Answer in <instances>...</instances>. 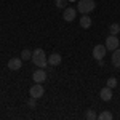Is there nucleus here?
Segmentation results:
<instances>
[{
  "mask_svg": "<svg viewBox=\"0 0 120 120\" xmlns=\"http://www.w3.org/2000/svg\"><path fill=\"white\" fill-rule=\"evenodd\" d=\"M109 32H111V35H117L120 32V24H117V22L111 24V26H109Z\"/></svg>",
  "mask_w": 120,
  "mask_h": 120,
  "instance_id": "obj_13",
  "label": "nucleus"
},
{
  "mask_svg": "<svg viewBox=\"0 0 120 120\" xmlns=\"http://www.w3.org/2000/svg\"><path fill=\"white\" fill-rule=\"evenodd\" d=\"M29 94L32 96V98H42L43 94H45V90H43V86H42V83H34L32 86H30V90H29Z\"/></svg>",
  "mask_w": 120,
  "mask_h": 120,
  "instance_id": "obj_3",
  "label": "nucleus"
},
{
  "mask_svg": "<svg viewBox=\"0 0 120 120\" xmlns=\"http://www.w3.org/2000/svg\"><path fill=\"white\" fill-rule=\"evenodd\" d=\"M22 66V59L21 58H11L8 61V69L10 71H19Z\"/></svg>",
  "mask_w": 120,
  "mask_h": 120,
  "instance_id": "obj_7",
  "label": "nucleus"
},
{
  "mask_svg": "<svg viewBox=\"0 0 120 120\" xmlns=\"http://www.w3.org/2000/svg\"><path fill=\"white\" fill-rule=\"evenodd\" d=\"M80 27H83V29L91 27V18L88 15H82V18H80Z\"/></svg>",
  "mask_w": 120,
  "mask_h": 120,
  "instance_id": "obj_11",
  "label": "nucleus"
},
{
  "mask_svg": "<svg viewBox=\"0 0 120 120\" xmlns=\"http://www.w3.org/2000/svg\"><path fill=\"white\" fill-rule=\"evenodd\" d=\"M75 15H77V10L75 8H66L64 10V15H63V18H64V21H67V22H72L75 19Z\"/></svg>",
  "mask_w": 120,
  "mask_h": 120,
  "instance_id": "obj_8",
  "label": "nucleus"
},
{
  "mask_svg": "<svg viewBox=\"0 0 120 120\" xmlns=\"http://www.w3.org/2000/svg\"><path fill=\"white\" fill-rule=\"evenodd\" d=\"M21 59H22V61H29V59H32V53H30L29 50H22V51H21Z\"/></svg>",
  "mask_w": 120,
  "mask_h": 120,
  "instance_id": "obj_15",
  "label": "nucleus"
},
{
  "mask_svg": "<svg viewBox=\"0 0 120 120\" xmlns=\"http://www.w3.org/2000/svg\"><path fill=\"white\" fill-rule=\"evenodd\" d=\"M112 64L120 69V48L114 50V55H112Z\"/></svg>",
  "mask_w": 120,
  "mask_h": 120,
  "instance_id": "obj_12",
  "label": "nucleus"
},
{
  "mask_svg": "<svg viewBox=\"0 0 120 120\" xmlns=\"http://www.w3.org/2000/svg\"><path fill=\"white\" fill-rule=\"evenodd\" d=\"M99 96H101L102 101H111V99H112V88L104 86L101 91H99Z\"/></svg>",
  "mask_w": 120,
  "mask_h": 120,
  "instance_id": "obj_9",
  "label": "nucleus"
},
{
  "mask_svg": "<svg viewBox=\"0 0 120 120\" xmlns=\"http://www.w3.org/2000/svg\"><path fill=\"white\" fill-rule=\"evenodd\" d=\"M56 7H58V8H64L66 7V0H56Z\"/></svg>",
  "mask_w": 120,
  "mask_h": 120,
  "instance_id": "obj_19",
  "label": "nucleus"
},
{
  "mask_svg": "<svg viewBox=\"0 0 120 120\" xmlns=\"http://www.w3.org/2000/svg\"><path fill=\"white\" fill-rule=\"evenodd\" d=\"M85 117H86V120H96L98 119V115H96V112L94 111H86V114H85Z\"/></svg>",
  "mask_w": 120,
  "mask_h": 120,
  "instance_id": "obj_16",
  "label": "nucleus"
},
{
  "mask_svg": "<svg viewBox=\"0 0 120 120\" xmlns=\"http://www.w3.org/2000/svg\"><path fill=\"white\" fill-rule=\"evenodd\" d=\"M32 63L37 66V67H42V69L46 67V64H48V56L45 55V51L42 48H37V50L32 51Z\"/></svg>",
  "mask_w": 120,
  "mask_h": 120,
  "instance_id": "obj_1",
  "label": "nucleus"
},
{
  "mask_svg": "<svg viewBox=\"0 0 120 120\" xmlns=\"http://www.w3.org/2000/svg\"><path fill=\"white\" fill-rule=\"evenodd\" d=\"M32 80L35 83H42V82H45L46 80V72H45V69H37L34 74H32Z\"/></svg>",
  "mask_w": 120,
  "mask_h": 120,
  "instance_id": "obj_5",
  "label": "nucleus"
},
{
  "mask_svg": "<svg viewBox=\"0 0 120 120\" xmlns=\"http://www.w3.org/2000/svg\"><path fill=\"white\" fill-rule=\"evenodd\" d=\"M98 119L99 120H112V112L109 111H102L99 115H98Z\"/></svg>",
  "mask_w": 120,
  "mask_h": 120,
  "instance_id": "obj_14",
  "label": "nucleus"
},
{
  "mask_svg": "<svg viewBox=\"0 0 120 120\" xmlns=\"http://www.w3.org/2000/svg\"><path fill=\"white\" fill-rule=\"evenodd\" d=\"M107 86H109V88H115V86H117V79H115V77H111V79L107 80Z\"/></svg>",
  "mask_w": 120,
  "mask_h": 120,
  "instance_id": "obj_18",
  "label": "nucleus"
},
{
  "mask_svg": "<svg viewBox=\"0 0 120 120\" xmlns=\"http://www.w3.org/2000/svg\"><path fill=\"white\" fill-rule=\"evenodd\" d=\"M27 106L30 109H35V107H37V98H32V96H30V99L27 101Z\"/></svg>",
  "mask_w": 120,
  "mask_h": 120,
  "instance_id": "obj_17",
  "label": "nucleus"
},
{
  "mask_svg": "<svg viewBox=\"0 0 120 120\" xmlns=\"http://www.w3.org/2000/svg\"><path fill=\"white\" fill-rule=\"evenodd\" d=\"M61 55L59 53H53V55H50L48 56V64L50 66H59L61 64Z\"/></svg>",
  "mask_w": 120,
  "mask_h": 120,
  "instance_id": "obj_10",
  "label": "nucleus"
},
{
  "mask_svg": "<svg viewBox=\"0 0 120 120\" xmlns=\"http://www.w3.org/2000/svg\"><path fill=\"white\" fill-rule=\"evenodd\" d=\"M120 45L119 38L115 37V35H109V37L106 38V48L109 50V51H114V50H117Z\"/></svg>",
  "mask_w": 120,
  "mask_h": 120,
  "instance_id": "obj_4",
  "label": "nucleus"
},
{
  "mask_svg": "<svg viewBox=\"0 0 120 120\" xmlns=\"http://www.w3.org/2000/svg\"><path fill=\"white\" fill-rule=\"evenodd\" d=\"M94 8H96L94 0H79V3H77V11H80L82 15H88Z\"/></svg>",
  "mask_w": 120,
  "mask_h": 120,
  "instance_id": "obj_2",
  "label": "nucleus"
},
{
  "mask_svg": "<svg viewBox=\"0 0 120 120\" xmlns=\"http://www.w3.org/2000/svg\"><path fill=\"white\" fill-rule=\"evenodd\" d=\"M106 45H96L94 48H93V56H94V59H102L104 56H106Z\"/></svg>",
  "mask_w": 120,
  "mask_h": 120,
  "instance_id": "obj_6",
  "label": "nucleus"
}]
</instances>
